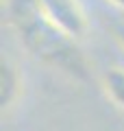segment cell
<instances>
[{
	"label": "cell",
	"mask_w": 124,
	"mask_h": 131,
	"mask_svg": "<svg viewBox=\"0 0 124 131\" xmlns=\"http://www.w3.org/2000/svg\"><path fill=\"white\" fill-rule=\"evenodd\" d=\"M113 37H115V42L120 44V48L124 50V22L115 24V28H113Z\"/></svg>",
	"instance_id": "obj_5"
},
{
	"label": "cell",
	"mask_w": 124,
	"mask_h": 131,
	"mask_svg": "<svg viewBox=\"0 0 124 131\" xmlns=\"http://www.w3.org/2000/svg\"><path fill=\"white\" fill-rule=\"evenodd\" d=\"M37 5L41 13L72 39L78 42L87 35L89 20L78 0H37Z\"/></svg>",
	"instance_id": "obj_2"
},
{
	"label": "cell",
	"mask_w": 124,
	"mask_h": 131,
	"mask_svg": "<svg viewBox=\"0 0 124 131\" xmlns=\"http://www.w3.org/2000/svg\"><path fill=\"white\" fill-rule=\"evenodd\" d=\"M20 94H22V74H20L18 66L2 55L0 59V105L2 112L11 109L18 103Z\"/></svg>",
	"instance_id": "obj_3"
},
{
	"label": "cell",
	"mask_w": 124,
	"mask_h": 131,
	"mask_svg": "<svg viewBox=\"0 0 124 131\" xmlns=\"http://www.w3.org/2000/svg\"><path fill=\"white\" fill-rule=\"evenodd\" d=\"M102 90L105 96L111 101V105L124 112V68L111 66L102 74Z\"/></svg>",
	"instance_id": "obj_4"
},
{
	"label": "cell",
	"mask_w": 124,
	"mask_h": 131,
	"mask_svg": "<svg viewBox=\"0 0 124 131\" xmlns=\"http://www.w3.org/2000/svg\"><path fill=\"white\" fill-rule=\"evenodd\" d=\"M7 18L22 46L37 61L74 81H85L89 77V61L76 39L65 35L41 13L37 0H7Z\"/></svg>",
	"instance_id": "obj_1"
},
{
	"label": "cell",
	"mask_w": 124,
	"mask_h": 131,
	"mask_svg": "<svg viewBox=\"0 0 124 131\" xmlns=\"http://www.w3.org/2000/svg\"><path fill=\"white\" fill-rule=\"evenodd\" d=\"M111 7H115V9H120V11H124V0H107Z\"/></svg>",
	"instance_id": "obj_6"
}]
</instances>
